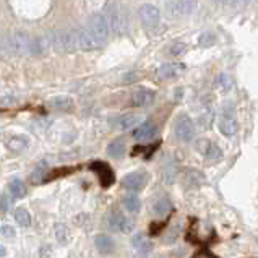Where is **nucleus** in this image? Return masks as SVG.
I'll return each instance as SVG.
<instances>
[{
    "label": "nucleus",
    "mask_w": 258,
    "mask_h": 258,
    "mask_svg": "<svg viewBox=\"0 0 258 258\" xmlns=\"http://www.w3.org/2000/svg\"><path fill=\"white\" fill-rule=\"evenodd\" d=\"M85 31L91 38L96 49L106 46V42L109 41L110 34H112V31H110L107 13H94L90 18V21L86 23Z\"/></svg>",
    "instance_id": "obj_1"
},
{
    "label": "nucleus",
    "mask_w": 258,
    "mask_h": 258,
    "mask_svg": "<svg viewBox=\"0 0 258 258\" xmlns=\"http://www.w3.org/2000/svg\"><path fill=\"white\" fill-rule=\"evenodd\" d=\"M50 47L58 54H70L80 49L78 31L70 28H58L49 31Z\"/></svg>",
    "instance_id": "obj_2"
},
{
    "label": "nucleus",
    "mask_w": 258,
    "mask_h": 258,
    "mask_svg": "<svg viewBox=\"0 0 258 258\" xmlns=\"http://www.w3.org/2000/svg\"><path fill=\"white\" fill-rule=\"evenodd\" d=\"M198 9V0H166L164 12L169 18H183L190 17Z\"/></svg>",
    "instance_id": "obj_3"
},
{
    "label": "nucleus",
    "mask_w": 258,
    "mask_h": 258,
    "mask_svg": "<svg viewBox=\"0 0 258 258\" xmlns=\"http://www.w3.org/2000/svg\"><path fill=\"white\" fill-rule=\"evenodd\" d=\"M29 46H31V36L25 29H13L7 39V47L9 52L15 55L29 54Z\"/></svg>",
    "instance_id": "obj_4"
},
{
    "label": "nucleus",
    "mask_w": 258,
    "mask_h": 258,
    "mask_svg": "<svg viewBox=\"0 0 258 258\" xmlns=\"http://www.w3.org/2000/svg\"><path fill=\"white\" fill-rule=\"evenodd\" d=\"M218 127L221 130V134L224 137H234L237 134L239 130V122L235 119V114H234V107L232 104L229 107H224L223 109V114L219 117V122H218Z\"/></svg>",
    "instance_id": "obj_5"
},
{
    "label": "nucleus",
    "mask_w": 258,
    "mask_h": 258,
    "mask_svg": "<svg viewBox=\"0 0 258 258\" xmlns=\"http://www.w3.org/2000/svg\"><path fill=\"white\" fill-rule=\"evenodd\" d=\"M175 137L183 143H190L195 138V125L188 115H179V119L175 122Z\"/></svg>",
    "instance_id": "obj_6"
},
{
    "label": "nucleus",
    "mask_w": 258,
    "mask_h": 258,
    "mask_svg": "<svg viewBox=\"0 0 258 258\" xmlns=\"http://www.w3.org/2000/svg\"><path fill=\"white\" fill-rule=\"evenodd\" d=\"M138 17L146 29H154L161 21V12L156 5L153 4H143L138 10Z\"/></svg>",
    "instance_id": "obj_7"
},
{
    "label": "nucleus",
    "mask_w": 258,
    "mask_h": 258,
    "mask_svg": "<svg viewBox=\"0 0 258 258\" xmlns=\"http://www.w3.org/2000/svg\"><path fill=\"white\" fill-rule=\"evenodd\" d=\"M106 13H107V18H109L110 31H112L114 34H122L125 29H127V25H128L127 13L120 9H110Z\"/></svg>",
    "instance_id": "obj_8"
},
{
    "label": "nucleus",
    "mask_w": 258,
    "mask_h": 258,
    "mask_svg": "<svg viewBox=\"0 0 258 258\" xmlns=\"http://www.w3.org/2000/svg\"><path fill=\"white\" fill-rule=\"evenodd\" d=\"M146 183H148V174L143 171H138V172H132L128 175H125L122 180V187L130 191H140L146 187Z\"/></svg>",
    "instance_id": "obj_9"
},
{
    "label": "nucleus",
    "mask_w": 258,
    "mask_h": 258,
    "mask_svg": "<svg viewBox=\"0 0 258 258\" xmlns=\"http://www.w3.org/2000/svg\"><path fill=\"white\" fill-rule=\"evenodd\" d=\"M109 227L112 231H120L123 234H128L134 231V227H135V223H134V219H130L127 216H123L122 213L119 211H114L112 215L109 216Z\"/></svg>",
    "instance_id": "obj_10"
},
{
    "label": "nucleus",
    "mask_w": 258,
    "mask_h": 258,
    "mask_svg": "<svg viewBox=\"0 0 258 258\" xmlns=\"http://www.w3.org/2000/svg\"><path fill=\"white\" fill-rule=\"evenodd\" d=\"M90 167H91V171H94L96 174H98L101 185L104 187V188L110 187V185H112V183L115 182L114 171H112V169H110L106 163H102V161H96V163H93Z\"/></svg>",
    "instance_id": "obj_11"
},
{
    "label": "nucleus",
    "mask_w": 258,
    "mask_h": 258,
    "mask_svg": "<svg viewBox=\"0 0 258 258\" xmlns=\"http://www.w3.org/2000/svg\"><path fill=\"white\" fill-rule=\"evenodd\" d=\"M50 47V38H49V33L47 34H39V36H34L31 38V46H29V54L31 55H44L47 52Z\"/></svg>",
    "instance_id": "obj_12"
},
{
    "label": "nucleus",
    "mask_w": 258,
    "mask_h": 258,
    "mask_svg": "<svg viewBox=\"0 0 258 258\" xmlns=\"http://www.w3.org/2000/svg\"><path fill=\"white\" fill-rule=\"evenodd\" d=\"M154 98H156L154 91L142 88V90H137L134 94H132V106L134 107H148L150 104L154 102Z\"/></svg>",
    "instance_id": "obj_13"
},
{
    "label": "nucleus",
    "mask_w": 258,
    "mask_h": 258,
    "mask_svg": "<svg viewBox=\"0 0 258 258\" xmlns=\"http://www.w3.org/2000/svg\"><path fill=\"white\" fill-rule=\"evenodd\" d=\"M156 134H158L156 125L153 122H143L134 130V138L138 140V142H146V140H151L156 137Z\"/></svg>",
    "instance_id": "obj_14"
},
{
    "label": "nucleus",
    "mask_w": 258,
    "mask_h": 258,
    "mask_svg": "<svg viewBox=\"0 0 258 258\" xmlns=\"http://www.w3.org/2000/svg\"><path fill=\"white\" fill-rule=\"evenodd\" d=\"M185 72V65L183 63H164L163 67H159L158 70V75L161 78H175V77H179L180 73Z\"/></svg>",
    "instance_id": "obj_15"
},
{
    "label": "nucleus",
    "mask_w": 258,
    "mask_h": 258,
    "mask_svg": "<svg viewBox=\"0 0 258 258\" xmlns=\"http://www.w3.org/2000/svg\"><path fill=\"white\" fill-rule=\"evenodd\" d=\"M94 244H96V248H98L102 255L112 253V252H114V248H115L114 240L110 239L107 234H99V235H96Z\"/></svg>",
    "instance_id": "obj_16"
},
{
    "label": "nucleus",
    "mask_w": 258,
    "mask_h": 258,
    "mask_svg": "<svg viewBox=\"0 0 258 258\" xmlns=\"http://www.w3.org/2000/svg\"><path fill=\"white\" fill-rule=\"evenodd\" d=\"M125 151H127V145H125L123 138H117V140H114L112 143H109V146H107V154L110 158H114V159L123 158Z\"/></svg>",
    "instance_id": "obj_17"
},
{
    "label": "nucleus",
    "mask_w": 258,
    "mask_h": 258,
    "mask_svg": "<svg viewBox=\"0 0 258 258\" xmlns=\"http://www.w3.org/2000/svg\"><path fill=\"white\" fill-rule=\"evenodd\" d=\"M142 120H143V117L138 114H125L117 120V127L120 130H130V128L137 127V125H140Z\"/></svg>",
    "instance_id": "obj_18"
},
{
    "label": "nucleus",
    "mask_w": 258,
    "mask_h": 258,
    "mask_svg": "<svg viewBox=\"0 0 258 258\" xmlns=\"http://www.w3.org/2000/svg\"><path fill=\"white\" fill-rule=\"evenodd\" d=\"M132 245H134L135 250H138V252L142 253V255L150 253L151 248H153V245H151V242L148 240V237H146V235L142 234V232L134 235V239H132Z\"/></svg>",
    "instance_id": "obj_19"
},
{
    "label": "nucleus",
    "mask_w": 258,
    "mask_h": 258,
    "mask_svg": "<svg viewBox=\"0 0 258 258\" xmlns=\"http://www.w3.org/2000/svg\"><path fill=\"white\" fill-rule=\"evenodd\" d=\"M50 107L55 110H60V112H69L73 109V99L69 96H57L52 101H50Z\"/></svg>",
    "instance_id": "obj_20"
},
{
    "label": "nucleus",
    "mask_w": 258,
    "mask_h": 258,
    "mask_svg": "<svg viewBox=\"0 0 258 258\" xmlns=\"http://www.w3.org/2000/svg\"><path fill=\"white\" fill-rule=\"evenodd\" d=\"M9 190H10V194H12L15 198H25L26 194H28L25 182H23V180H20V179H13V180H10V183H9Z\"/></svg>",
    "instance_id": "obj_21"
},
{
    "label": "nucleus",
    "mask_w": 258,
    "mask_h": 258,
    "mask_svg": "<svg viewBox=\"0 0 258 258\" xmlns=\"http://www.w3.org/2000/svg\"><path fill=\"white\" fill-rule=\"evenodd\" d=\"M205 182V175L200 172V171H195V169H191L185 174V185L187 187H200L202 183Z\"/></svg>",
    "instance_id": "obj_22"
},
{
    "label": "nucleus",
    "mask_w": 258,
    "mask_h": 258,
    "mask_svg": "<svg viewBox=\"0 0 258 258\" xmlns=\"http://www.w3.org/2000/svg\"><path fill=\"white\" fill-rule=\"evenodd\" d=\"M153 210H154V213H156L158 216H166V215H169V213H171L172 203H171V200H169V198H159V200L154 203Z\"/></svg>",
    "instance_id": "obj_23"
},
{
    "label": "nucleus",
    "mask_w": 258,
    "mask_h": 258,
    "mask_svg": "<svg viewBox=\"0 0 258 258\" xmlns=\"http://www.w3.org/2000/svg\"><path fill=\"white\" fill-rule=\"evenodd\" d=\"M123 206H125V210L130 213H138L140 208H142V202H140V198L137 195L132 194L123 198Z\"/></svg>",
    "instance_id": "obj_24"
},
{
    "label": "nucleus",
    "mask_w": 258,
    "mask_h": 258,
    "mask_svg": "<svg viewBox=\"0 0 258 258\" xmlns=\"http://www.w3.org/2000/svg\"><path fill=\"white\" fill-rule=\"evenodd\" d=\"M15 221L21 227H28L31 224V215H29V211L26 208H17L15 210Z\"/></svg>",
    "instance_id": "obj_25"
},
{
    "label": "nucleus",
    "mask_w": 258,
    "mask_h": 258,
    "mask_svg": "<svg viewBox=\"0 0 258 258\" xmlns=\"http://www.w3.org/2000/svg\"><path fill=\"white\" fill-rule=\"evenodd\" d=\"M47 175V166L46 164H41L39 167H36L33 174L29 175V180H31V183H34V185H39V183H42L44 177Z\"/></svg>",
    "instance_id": "obj_26"
},
{
    "label": "nucleus",
    "mask_w": 258,
    "mask_h": 258,
    "mask_svg": "<svg viewBox=\"0 0 258 258\" xmlns=\"http://www.w3.org/2000/svg\"><path fill=\"white\" fill-rule=\"evenodd\" d=\"M54 234H55L57 242H58V244H62V245L69 239V229H67V226H65L63 223H57L54 226Z\"/></svg>",
    "instance_id": "obj_27"
},
{
    "label": "nucleus",
    "mask_w": 258,
    "mask_h": 258,
    "mask_svg": "<svg viewBox=\"0 0 258 258\" xmlns=\"http://www.w3.org/2000/svg\"><path fill=\"white\" fill-rule=\"evenodd\" d=\"M28 146V140L25 137H13L9 142V148L12 151H21Z\"/></svg>",
    "instance_id": "obj_28"
},
{
    "label": "nucleus",
    "mask_w": 258,
    "mask_h": 258,
    "mask_svg": "<svg viewBox=\"0 0 258 258\" xmlns=\"http://www.w3.org/2000/svg\"><path fill=\"white\" fill-rule=\"evenodd\" d=\"M211 142L208 138H200L198 142L195 143V148H197V151L200 153V154H203V156H206L208 154V151H210V148H211Z\"/></svg>",
    "instance_id": "obj_29"
},
{
    "label": "nucleus",
    "mask_w": 258,
    "mask_h": 258,
    "mask_svg": "<svg viewBox=\"0 0 258 258\" xmlns=\"http://www.w3.org/2000/svg\"><path fill=\"white\" fill-rule=\"evenodd\" d=\"M206 158H208V159H218V158H221V150H219V146L213 143V145H211V148H210V151H208V154H206Z\"/></svg>",
    "instance_id": "obj_30"
},
{
    "label": "nucleus",
    "mask_w": 258,
    "mask_h": 258,
    "mask_svg": "<svg viewBox=\"0 0 258 258\" xmlns=\"http://www.w3.org/2000/svg\"><path fill=\"white\" fill-rule=\"evenodd\" d=\"M9 208H10V198H9V195L7 194H4V195H0V211H9Z\"/></svg>",
    "instance_id": "obj_31"
},
{
    "label": "nucleus",
    "mask_w": 258,
    "mask_h": 258,
    "mask_svg": "<svg viewBox=\"0 0 258 258\" xmlns=\"http://www.w3.org/2000/svg\"><path fill=\"white\" fill-rule=\"evenodd\" d=\"M183 50H185V44L183 42H174L171 47V54L172 55H180Z\"/></svg>",
    "instance_id": "obj_32"
},
{
    "label": "nucleus",
    "mask_w": 258,
    "mask_h": 258,
    "mask_svg": "<svg viewBox=\"0 0 258 258\" xmlns=\"http://www.w3.org/2000/svg\"><path fill=\"white\" fill-rule=\"evenodd\" d=\"M18 99L15 98V96H4V98H0V106H13L15 102H17Z\"/></svg>",
    "instance_id": "obj_33"
},
{
    "label": "nucleus",
    "mask_w": 258,
    "mask_h": 258,
    "mask_svg": "<svg viewBox=\"0 0 258 258\" xmlns=\"http://www.w3.org/2000/svg\"><path fill=\"white\" fill-rule=\"evenodd\" d=\"M215 42V38H213V34H210V33H205V34H202L200 36V44L203 46H211V44Z\"/></svg>",
    "instance_id": "obj_34"
},
{
    "label": "nucleus",
    "mask_w": 258,
    "mask_h": 258,
    "mask_svg": "<svg viewBox=\"0 0 258 258\" xmlns=\"http://www.w3.org/2000/svg\"><path fill=\"white\" fill-rule=\"evenodd\" d=\"M52 255V247L50 245H42L39 248V258H50Z\"/></svg>",
    "instance_id": "obj_35"
},
{
    "label": "nucleus",
    "mask_w": 258,
    "mask_h": 258,
    "mask_svg": "<svg viewBox=\"0 0 258 258\" xmlns=\"http://www.w3.org/2000/svg\"><path fill=\"white\" fill-rule=\"evenodd\" d=\"M221 85H223V88H224V90L227 91V90H231V88H232V80H231V77H227V75H221Z\"/></svg>",
    "instance_id": "obj_36"
},
{
    "label": "nucleus",
    "mask_w": 258,
    "mask_h": 258,
    "mask_svg": "<svg viewBox=\"0 0 258 258\" xmlns=\"http://www.w3.org/2000/svg\"><path fill=\"white\" fill-rule=\"evenodd\" d=\"M0 234H2L4 237H13L15 229L12 226H2V227H0Z\"/></svg>",
    "instance_id": "obj_37"
},
{
    "label": "nucleus",
    "mask_w": 258,
    "mask_h": 258,
    "mask_svg": "<svg viewBox=\"0 0 258 258\" xmlns=\"http://www.w3.org/2000/svg\"><path fill=\"white\" fill-rule=\"evenodd\" d=\"M191 258H216V256L211 252H208V250H202V252H197Z\"/></svg>",
    "instance_id": "obj_38"
},
{
    "label": "nucleus",
    "mask_w": 258,
    "mask_h": 258,
    "mask_svg": "<svg viewBox=\"0 0 258 258\" xmlns=\"http://www.w3.org/2000/svg\"><path fill=\"white\" fill-rule=\"evenodd\" d=\"M248 4V0H231V5H234L235 9H240V7H245Z\"/></svg>",
    "instance_id": "obj_39"
},
{
    "label": "nucleus",
    "mask_w": 258,
    "mask_h": 258,
    "mask_svg": "<svg viewBox=\"0 0 258 258\" xmlns=\"http://www.w3.org/2000/svg\"><path fill=\"white\" fill-rule=\"evenodd\" d=\"M5 253H7V248L4 245H0V256H5Z\"/></svg>",
    "instance_id": "obj_40"
},
{
    "label": "nucleus",
    "mask_w": 258,
    "mask_h": 258,
    "mask_svg": "<svg viewBox=\"0 0 258 258\" xmlns=\"http://www.w3.org/2000/svg\"><path fill=\"white\" fill-rule=\"evenodd\" d=\"M215 2H218V4H223V5H227V4H231V0H215Z\"/></svg>",
    "instance_id": "obj_41"
},
{
    "label": "nucleus",
    "mask_w": 258,
    "mask_h": 258,
    "mask_svg": "<svg viewBox=\"0 0 258 258\" xmlns=\"http://www.w3.org/2000/svg\"><path fill=\"white\" fill-rule=\"evenodd\" d=\"M2 50H4V39L0 38V52H2Z\"/></svg>",
    "instance_id": "obj_42"
}]
</instances>
